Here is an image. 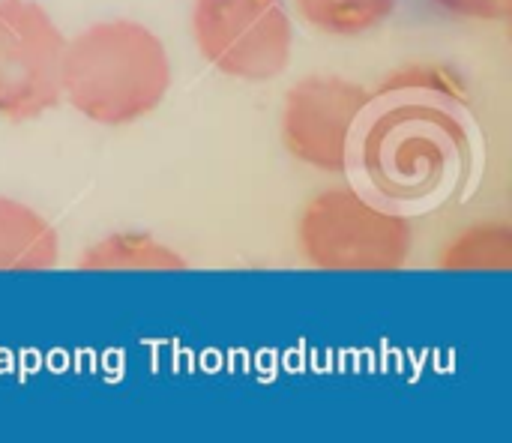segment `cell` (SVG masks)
I'll return each instance as SVG.
<instances>
[{
  "mask_svg": "<svg viewBox=\"0 0 512 443\" xmlns=\"http://www.w3.org/2000/svg\"><path fill=\"white\" fill-rule=\"evenodd\" d=\"M483 138L468 90L444 66H411L369 93L354 138L357 189L402 213L453 198L480 162Z\"/></svg>",
  "mask_w": 512,
  "mask_h": 443,
  "instance_id": "cell-1",
  "label": "cell"
},
{
  "mask_svg": "<svg viewBox=\"0 0 512 443\" xmlns=\"http://www.w3.org/2000/svg\"><path fill=\"white\" fill-rule=\"evenodd\" d=\"M63 96L99 126H129L153 114L171 87L162 39L129 18L96 21L66 42Z\"/></svg>",
  "mask_w": 512,
  "mask_h": 443,
  "instance_id": "cell-2",
  "label": "cell"
},
{
  "mask_svg": "<svg viewBox=\"0 0 512 443\" xmlns=\"http://www.w3.org/2000/svg\"><path fill=\"white\" fill-rule=\"evenodd\" d=\"M297 237L306 261L333 273H387L408 264L414 228L408 213L357 186L318 192L300 213Z\"/></svg>",
  "mask_w": 512,
  "mask_h": 443,
  "instance_id": "cell-3",
  "label": "cell"
},
{
  "mask_svg": "<svg viewBox=\"0 0 512 443\" xmlns=\"http://www.w3.org/2000/svg\"><path fill=\"white\" fill-rule=\"evenodd\" d=\"M192 39L222 75L261 84L285 72L294 21L285 0H195Z\"/></svg>",
  "mask_w": 512,
  "mask_h": 443,
  "instance_id": "cell-4",
  "label": "cell"
},
{
  "mask_svg": "<svg viewBox=\"0 0 512 443\" xmlns=\"http://www.w3.org/2000/svg\"><path fill=\"white\" fill-rule=\"evenodd\" d=\"M66 39L36 0H0V120L42 117L63 99Z\"/></svg>",
  "mask_w": 512,
  "mask_h": 443,
  "instance_id": "cell-5",
  "label": "cell"
},
{
  "mask_svg": "<svg viewBox=\"0 0 512 443\" xmlns=\"http://www.w3.org/2000/svg\"><path fill=\"white\" fill-rule=\"evenodd\" d=\"M369 90L342 75H306L288 87L282 105L285 150L327 174H345L354 156V138L366 111Z\"/></svg>",
  "mask_w": 512,
  "mask_h": 443,
  "instance_id": "cell-6",
  "label": "cell"
},
{
  "mask_svg": "<svg viewBox=\"0 0 512 443\" xmlns=\"http://www.w3.org/2000/svg\"><path fill=\"white\" fill-rule=\"evenodd\" d=\"M60 261L54 225L33 207L0 195V270L39 273Z\"/></svg>",
  "mask_w": 512,
  "mask_h": 443,
  "instance_id": "cell-7",
  "label": "cell"
},
{
  "mask_svg": "<svg viewBox=\"0 0 512 443\" xmlns=\"http://www.w3.org/2000/svg\"><path fill=\"white\" fill-rule=\"evenodd\" d=\"M81 270H186V261L162 240L138 231H117L93 243L81 258Z\"/></svg>",
  "mask_w": 512,
  "mask_h": 443,
  "instance_id": "cell-8",
  "label": "cell"
},
{
  "mask_svg": "<svg viewBox=\"0 0 512 443\" xmlns=\"http://www.w3.org/2000/svg\"><path fill=\"white\" fill-rule=\"evenodd\" d=\"M300 18L327 36H363L399 9V0H294Z\"/></svg>",
  "mask_w": 512,
  "mask_h": 443,
  "instance_id": "cell-9",
  "label": "cell"
},
{
  "mask_svg": "<svg viewBox=\"0 0 512 443\" xmlns=\"http://www.w3.org/2000/svg\"><path fill=\"white\" fill-rule=\"evenodd\" d=\"M512 228L507 222H477L465 228L441 255L444 270H510Z\"/></svg>",
  "mask_w": 512,
  "mask_h": 443,
  "instance_id": "cell-10",
  "label": "cell"
},
{
  "mask_svg": "<svg viewBox=\"0 0 512 443\" xmlns=\"http://www.w3.org/2000/svg\"><path fill=\"white\" fill-rule=\"evenodd\" d=\"M435 9L468 21H504L510 18L512 0H429Z\"/></svg>",
  "mask_w": 512,
  "mask_h": 443,
  "instance_id": "cell-11",
  "label": "cell"
}]
</instances>
